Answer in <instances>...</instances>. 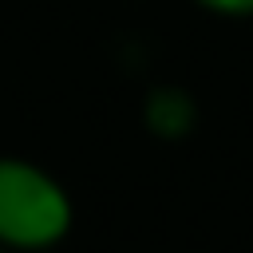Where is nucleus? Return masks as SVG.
<instances>
[{
  "label": "nucleus",
  "mask_w": 253,
  "mask_h": 253,
  "mask_svg": "<svg viewBox=\"0 0 253 253\" xmlns=\"http://www.w3.org/2000/svg\"><path fill=\"white\" fill-rule=\"evenodd\" d=\"M213 16H253V0H194Z\"/></svg>",
  "instance_id": "3"
},
{
  "label": "nucleus",
  "mask_w": 253,
  "mask_h": 253,
  "mask_svg": "<svg viewBox=\"0 0 253 253\" xmlns=\"http://www.w3.org/2000/svg\"><path fill=\"white\" fill-rule=\"evenodd\" d=\"M0 253H4V245H0Z\"/></svg>",
  "instance_id": "4"
},
{
  "label": "nucleus",
  "mask_w": 253,
  "mask_h": 253,
  "mask_svg": "<svg viewBox=\"0 0 253 253\" xmlns=\"http://www.w3.org/2000/svg\"><path fill=\"white\" fill-rule=\"evenodd\" d=\"M146 126L162 138H182L190 126H194V103L186 91H174V87H162L146 99Z\"/></svg>",
  "instance_id": "2"
},
{
  "label": "nucleus",
  "mask_w": 253,
  "mask_h": 253,
  "mask_svg": "<svg viewBox=\"0 0 253 253\" xmlns=\"http://www.w3.org/2000/svg\"><path fill=\"white\" fill-rule=\"evenodd\" d=\"M71 229V202L63 186L24 158H0V245L51 249Z\"/></svg>",
  "instance_id": "1"
}]
</instances>
